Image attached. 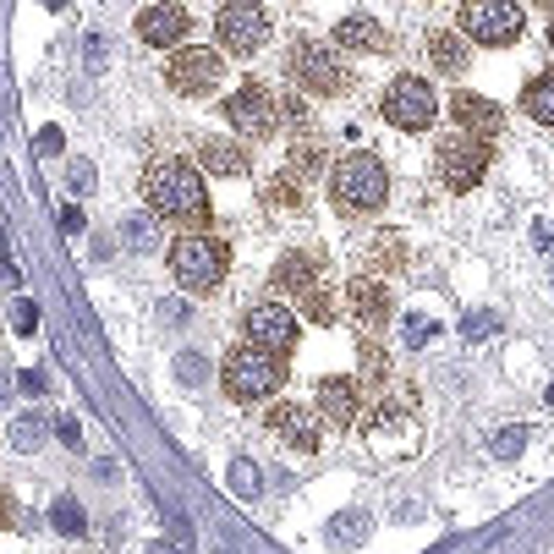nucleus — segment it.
Masks as SVG:
<instances>
[{"instance_id": "nucleus-6", "label": "nucleus", "mask_w": 554, "mask_h": 554, "mask_svg": "<svg viewBox=\"0 0 554 554\" xmlns=\"http://www.w3.org/2000/svg\"><path fill=\"white\" fill-rule=\"evenodd\" d=\"M418 445H423V429H418V418H411V395L401 390V406L384 401L379 418L368 423V450L379 461H401V456H418Z\"/></svg>"}, {"instance_id": "nucleus-18", "label": "nucleus", "mask_w": 554, "mask_h": 554, "mask_svg": "<svg viewBox=\"0 0 554 554\" xmlns=\"http://www.w3.org/2000/svg\"><path fill=\"white\" fill-rule=\"evenodd\" d=\"M346 308H352L357 324L379 329V324L390 319V291H384V281H352V286H346Z\"/></svg>"}, {"instance_id": "nucleus-8", "label": "nucleus", "mask_w": 554, "mask_h": 554, "mask_svg": "<svg viewBox=\"0 0 554 554\" xmlns=\"http://www.w3.org/2000/svg\"><path fill=\"white\" fill-rule=\"evenodd\" d=\"M434 160H439V181L450 192H472L483 181V171H489V143L477 132H461V137H445Z\"/></svg>"}, {"instance_id": "nucleus-48", "label": "nucleus", "mask_w": 554, "mask_h": 554, "mask_svg": "<svg viewBox=\"0 0 554 554\" xmlns=\"http://www.w3.org/2000/svg\"><path fill=\"white\" fill-rule=\"evenodd\" d=\"M549 401H554V390H549Z\"/></svg>"}, {"instance_id": "nucleus-32", "label": "nucleus", "mask_w": 554, "mask_h": 554, "mask_svg": "<svg viewBox=\"0 0 554 554\" xmlns=\"http://www.w3.org/2000/svg\"><path fill=\"white\" fill-rule=\"evenodd\" d=\"M12 445L17 450H39L44 445V418H33V411H28V418H17L12 423Z\"/></svg>"}, {"instance_id": "nucleus-21", "label": "nucleus", "mask_w": 554, "mask_h": 554, "mask_svg": "<svg viewBox=\"0 0 554 554\" xmlns=\"http://www.w3.org/2000/svg\"><path fill=\"white\" fill-rule=\"evenodd\" d=\"M429 60L439 66L445 78H461V72H466V33H456V28H434V33H429Z\"/></svg>"}, {"instance_id": "nucleus-43", "label": "nucleus", "mask_w": 554, "mask_h": 554, "mask_svg": "<svg viewBox=\"0 0 554 554\" xmlns=\"http://www.w3.org/2000/svg\"><path fill=\"white\" fill-rule=\"evenodd\" d=\"M60 149V132H39V154H55Z\"/></svg>"}, {"instance_id": "nucleus-36", "label": "nucleus", "mask_w": 554, "mask_h": 554, "mask_svg": "<svg viewBox=\"0 0 554 554\" xmlns=\"http://www.w3.org/2000/svg\"><path fill=\"white\" fill-rule=\"evenodd\" d=\"M66 181H72V192H78V198H83V192H94V165H88V160H72Z\"/></svg>"}, {"instance_id": "nucleus-45", "label": "nucleus", "mask_w": 554, "mask_h": 554, "mask_svg": "<svg viewBox=\"0 0 554 554\" xmlns=\"http://www.w3.org/2000/svg\"><path fill=\"white\" fill-rule=\"evenodd\" d=\"M549 50H554V23H549Z\"/></svg>"}, {"instance_id": "nucleus-3", "label": "nucleus", "mask_w": 554, "mask_h": 554, "mask_svg": "<svg viewBox=\"0 0 554 554\" xmlns=\"http://www.w3.org/2000/svg\"><path fill=\"white\" fill-rule=\"evenodd\" d=\"M220 379H226L231 401H242V406H258V401H269L274 390L286 384V363H281V352H269V346L247 340V346H236V352L226 357Z\"/></svg>"}, {"instance_id": "nucleus-16", "label": "nucleus", "mask_w": 554, "mask_h": 554, "mask_svg": "<svg viewBox=\"0 0 554 554\" xmlns=\"http://www.w3.org/2000/svg\"><path fill=\"white\" fill-rule=\"evenodd\" d=\"M269 429H274V439L291 445L297 456H313V450H319V429H313V418H308V406H274V411H269Z\"/></svg>"}, {"instance_id": "nucleus-5", "label": "nucleus", "mask_w": 554, "mask_h": 554, "mask_svg": "<svg viewBox=\"0 0 554 554\" xmlns=\"http://www.w3.org/2000/svg\"><path fill=\"white\" fill-rule=\"evenodd\" d=\"M291 78H297V88L324 94V99H340L346 88H357V72H352V66H346L335 50L313 44V39H297V44H291Z\"/></svg>"}, {"instance_id": "nucleus-13", "label": "nucleus", "mask_w": 554, "mask_h": 554, "mask_svg": "<svg viewBox=\"0 0 554 554\" xmlns=\"http://www.w3.org/2000/svg\"><path fill=\"white\" fill-rule=\"evenodd\" d=\"M242 335L286 357L291 346H297V319H291L281 302H253V308H247V319H242Z\"/></svg>"}, {"instance_id": "nucleus-12", "label": "nucleus", "mask_w": 554, "mask_h": 554, "mask_svg": "<svg viewBox=\"0 0 554 554\" xmlns=\"http://www.w3.org/2000/svg\"><path fill=\"white\" fill-rule=\"evenodd\" d=\"M220 78H226L220 50H176L165 66V83L176 94H209V88H220Z\"/></svg>"}, {"instance_id": "nucleus-22", "label": "nucleus", "mask_w": 554, "mask_h": 554, "mask_svg": "<svg viewBox=\"0 0 554 554\" xmlns=\"http://www.w3.org/2000/svg\"><path fill=\"white\" fill-rule=\"evenodd\" d=\"M263 203H274L281 215H297L302 203H308V176H297V171L286 165V176H269V181H263Z\"/></svg>"}, {"instance_id": "nucleus-27", "label": "nucleus", "mask_w": 554, "mask_h": 554, "mask_svg": "<svg viewBox=\"0 0 554 554\" xmlns=\"http://www.w3.org/2000/svg\"><path fill=\"white\" fill-rule=\"evenodd\" d=\"M489 450H494V461H516V456L527 450V423H505V429H494V434H489Z\"/></svg>"}, {"instance_id": "nucleus-26", "label": "nucleus", "mask_w": 554, "mask_h": 554, "mask_svg": "<svg viewBox=\"0 0 554 554\" xmlns=\"http://www.w3.org/2000/svg\"><path fill=\"white\" fill-rule=\"evenodd\" d=\"M522 105H527V115H532L538 126H554V78L527 83V88H522Z\"/></svg>"}, {"instance_id": "nucleus-23", "label": "nucleus", "mask_w": 554, "mask_h": 554, "mask_svg": "<svg viewBox=\"0 0 554 554\" xmlns=\"http://www.w3.org/2000/svg\"><path fill=\"white\" fill-rule=\"evenodd\" d=\"M324 160H329V149H324V137H319L313 126H297V137H291V171L313 181V176L324 171Z\"/></svg>"}, {"instance_id": "nucleus-46", "label": "nucleus", "mask_w": 554, "mask_h": 554, "mask_svg": "<svg viewBox=\"0 0 554 554\" xmlns=\"http://www.w3.org/2000/svg\"><path fill=\"white\" fill-rule=\"evenodd\" d=\"M549 297H554V274H549Z\"/></svg>"}, {"instance_id": "nucleus-40", "label": "nucleus", "mask_w": 554, "mask_h": 554, "mask_svg": "<svg viewBox=\"0 0 554 554\" xmlns=\"http://www.w3.org/2000/svg\"><path fill=\"white\" fill-rule=\"evenodd\" d=\"M281 105H286V121L291 126H308V105L302 99H281Z\"/></svg>"}, {"instance_id": "nucleus-4", "label": "nucleus", "mask_w": 554, "mask_h": 554, "mask_svg": "<svg viewBox=\"0 0 554 554\" xmlns=\"http://www.w3.org/2000/svg\"><path fill=\"white\" fill-rule=\"evenodd\" d=\"M226 269H231V253L215 236H181L171 247V274H176V286L192 291V297H209L226 281Z\"/></svg>"}, {"instance_id": "nucleus-17", "label": "nucleus", "mask_w": 554, "mask_h": 554, "mask_svg": "<svg viewBox=\"0 0 554 554\" xmlns=\"http://www.w3.org/2000/svg\"><path fill=\"white\" fill-rule=\"evenodd\" d=\"M357 379H324L319 384V411H324V423L335 429H352L357 423Z\"/></svg>"}, {"instance_id": "nucleus-11", "label": "nucleus", "mask_w": 554, "mask_h": 554, "mask_svg": "<svg viewBox=\"0 0 554 554\" xmlns=\"http://www.w3.org/2000/svg\"><path fill=\"white\" fill-rule=\"evenodd\" d=\"M226 115H231V126H236L242 137H269L274 126L286 121V105L274 99L263 83H247V88H236V94L226 99Z\"/></svg>"}, {"instance_id": "nucleus-14", "label": "nucleus", "mask_w": 554, "mask_h": 554, "mask_svg": "<svg viewBox=\"0 0 554 554\" xmlns=\"http://www.w3.org/2000/svg\"><path fill=\"white\" fill-rule=\"evenodd\" d=\"M313 286H324V258H319V253H308V247H291L281 263H274V291L308 297Z\"/></svg>"}, {"instance_id": "nucleus-19", "label": "nucleus", "mask_w": 554, "mask_h": 554, "mask_svg": "<svg viewBox=\"0 0 554 554\" xmlns=\"http://www.w3.org/2000/svg\"><path fill=\"white\" fill-rule=\"evenodd\" d=\"M450 115L461 121V132H477V137L500 132V105H494V99H477V94H456V99H450Z\"/></svg>"}, {"instance_id": "nucleus-29", "label": "nucleus", "mask_w": 554, "mask_h": 554, "mask_svg": "<svg viewBox=\"0 0 554 554\" xmlns=\"http://www.w3.org/2000/svg\"><path fill=\"white\" fill-rule=\"evenodd\" d=\"M50 522H55V532H66V538H83L88 532V516H83V505L78 500H55V511H50Z\"/></svg>"}, {"instance_id": "nucleus-24", "label": "nucleus", "mask_w": 554, "mask_h": 554, "mask_svg": "<svg viewBox=\"0 0 554 554\" xmlns=\"http://www.w3.org/2000/svg\"><path fill=\"white\" fill-rule=\"evenodd\" d=\"M198 154H203V165H209L215 176H242V171H247V154H242L236 143H220V137H209Z\"/></svg>"}, {"instance_id": "nucleus-41", "label": "nucleus", "mask_w": 554, "mask_h": 554, "mask_svg": "<svg viewBox=\"0 0 554 554\" xmlns=\"http://www.w3.org/2000/svg\"><path fill=\"white\" fill-rule=\"evenodd\" d=\"M60 226L66 231H83V209H78V203H66V209H60Z\"/></svg>"}, {"instance_id": "nucleus-35", "label": "nucleus", "mask_w": 554, "mask_h": 554, "mask_svg": "<svg viewBox=\"0 0 554 554\" xmlns=\"http://www.w3.org/2000/svg\"><path fill=\"white\" fill-rule=\"evenodd\" d=\"M12 324H17V335H33V329H39V308H33L28 297H17V308H12Z\"/></svg>"}, {"instance_id": "nucleus-37", "label": "nucleus", "mask_w": 554, "mask_h": 554, "mask_svg": "<svg viewBox=\"0 0 554 554\" xmlns=\"http://www.w3.org/2000/svg\"><path fill=\"white\" fill-rule=\"evenodd\" d=\"M363 379H374V384L384 379V352H379V346H374V340L363 346Z\"/></svg>"}, {"instance_id": "nucleus-7", "label": "nucleus", "mask_w": 554, "mask_h": 554, "mask_svg": "<svg viewBox=\"0 0 554 554\" xmlns=\"http://www.w3.org/2000/svg\"><path fill=\"white\" fill-rule=\"evenodd\" d=\"M522 28H527V17L516 0H461V33L477 44H489V50L516 44Z\"/></svg>"}, {"instance_id": "nucleus-28", "label": "nucleus", "mask_w": 554, "mask_h": 554, "mask_svg": "<svg viewBox=\"0 0 554 554\" xmlns=\"http://www.w3.org/2000/svg\"><path fill=\"white\" fill-rule=\"evenodd\" d=\"M154 220H160L154 209H149V215H126V220H121V236H126V247H132V253H149V247H154Z\"/></svg>"}, {"instance_id": "nucleus-9", "label": "nucleus", "mask_w": 554, "mask_h": 554, "mask_svg": "<svg viewBox=\"0 0 554 554\" xmlns=\"http://www.w3.org/2000/svg\"><path fill=\"white\" fill-rule=\"evenodd\" d=\"M215 28H220V44L231 55H258L269 44V12L258 6V0H226Z\"/></svg>"}, {"instance_id": "nucleus-39", "label": "nucleus", "mask_w": 554, "mask_h": 554, "mask_svg": "<svg viewBox=\"0 0 554 554\" xmlns=\"http://www.w3.org/2000/svg\"><path fill=\"white\" fill-rule=\"evenodd\" d=\"M176 368H181V379H187V384H203V357H181Z\"/></svg>"}, {"instance_id": "nucleus-2", "label": "nucleus", "mask_w": 554, "mask_h": 554, "mask_svg": "<svg viewBox=\"0 0 554 554\" xmlns=\"http://www.w3.org/2000/svg\"><path fill=\"white\" fill-rule=\"evenodd\" d=\"M329 198H335V209L340 215H374L384 209V198H390V171L379 154H346L335 160L329 171Z\"/></svg>"}, {"instance_id": "nucleus-31", "label": "nucleus", "mask_w": 554, "mask_h": 554, "mask_svg": "<svg viewBox=\"0 0 554 554\" xmlns=\"http://www.w3.org/2000/svg\"><path fill=\"white\" fill-rule=\"evenodd\" d=\"M329 538H335V543H363V538H368V516H363V511L335 516V522H329Z\"/></svg>"}, {"instance_id": "nucleus-34", "label": "nucleus", "mask_w": 554, "mask_h": 554, "mask_svg": "<svg viewBox=\"0 0 554 554\" xmlns=\"http://www.w3.org/2000/svg\"><path fill=\"white\" fill-rule=\"evenodd\" d=\"M231 489H236V494H258V472H253V461H231Z\"/></svg>"}, {"instance_id": "nucleus-44", "label": "nucleus", "mask_w": 554, "mask_h": 554, "mask_svg": "<svg viewBox=\"0 0 554 554\" xmlns=\"http://www.w3.org/2000/svg\"><path fill=\"white\" fill-rule=\"evenodd\" d=\"M532 236H538L543 247H554V220H538V231H532Z\"/></svg>"}, {"instance_id": "nucleus-42", "label": "nucleus", "mask_w": 554, "mask_h": 554, "mask_svg": "<svg viewBox=\"0 0 554 554\" xmlns=\"http://www.w3.org/2000/svg\"><path fill=\"white\" fill-rule=\"evenodd\" d=\"M23 390H28V395H39V390H50V379H44L39 368H28V374H23Z\"/></svg>"}, {"instance_id": "nucleus-33", "label": "nucleus", "mask_w": 554, "mask_h": 554, "mask_svg": "<svg viewBox=\"0 0 554 554\" xmlns=\"http://www.w3.org/2000/svg\"><path fill=\"white\" fill-rule=\"evenodd\" d=\"M461 329H466V340H489V335L500 329V319H494V313H466Z\"/></svg>"}, {"instance_id": "nucleus-47", "label": "nucleus", "mask_w": 554, "mask_h": 554, "mask_svg": "<svg viewBox=\"0 0 554 554\" xmlns=\"http://www.w3.org/2000/svg\"><path fill=\"white\" fill-rule=\"evenodd\" d=\"M538 6H554V0H538Z\"/></svg>"}, {"instance_id": "nucleus-30", "label": "nucleus", "mask_w": 554, "mask_h": 554, "mask_svg": "<svg viewBox=\"0 0 554 554\" xmlns=\"http://www.w3.org/2000/svg\"><path fill=\"white\" fill-rule=\"evenodd\" d=\"M434 335H439V324H434V319H423V313H406V319H401V340L411 346V352H423Z\"/></svg>"}, {"instance_id": "nucleus-1", "label": "nucleus", "mask_w": 554, "mask_h": 554, "mask_svg": "<svg viewBox=\"0 0 554 554\" xmlns=\"http://www.w3.org/2000/svg\"><path fill=\"white\" fill-rule=\"evenodd\" d=\"M143 198L160 220L176 226H203L209 220V198H203V176L187 160H154L143 176Z\"/></svg>"}, {"instance_id": "nucleus-10", "label": "nucleus", "mask_w": 554, "mask_h": 554, "mask_svg": "<svg viewBox=\"0 0 554 554\" xmlns=\"http://www.w3.org/2000/svg\"><path fill=\"white\" fill-rule=\"evenodd\" d=\"M384 121L390 126H401V132H423L434 115H439V99H434V88L423 83V78H395L390 88H384Z\"/></svg>"}, {"instance_id": "nucleus-20", "label": "nucleus", "mask_w": 554, "mask_h": 554, "mask_svg": "<svg viewBox=\"0 0 554 554\" xmlns=\"http://www.w3.org/2000/svg\"><path fill=\"white\" fill-rule=\"evenodd\" d=\"M335 39H340L346 50H357V55H384V50H390V33H384L374 17H340Z\"/></svg>"}, {"instance_id": "nucleus-38", "label": "nucleus", "mask_w": 554, "mask_h": 554, "mask_svg": "<svg viewBox=\"0 0 554 554\" xmlns=\"http://www.w3.org/2000/svg\"><path fill=\"white\" fill-rule=\"evenodd\" d=\"M55 434H60L66 445H72V450L83 445V429H78V418H55Z\"/></svg>"}, {"instance_id": "nucleus-25", "label": "nucleus", "mask_w": 554, "mask_h": 554, "mask_svg": "<svg viewBox=\"0 0 554 554\" xmlns=\"http://www.w3.org/2000/svg\"><path fill=\"white\" fill-rule=\"evenodd\" d=\"M368 263H374L379 274H395V269L406 263V242H401L395 231H379V236H368Z\"/></svg>"}, {"instance_id": "nucleus-15", "label": "nucleus", "mask_w": 554, "mask_h": 554, "mask_svg": "<svg viewBox=\"0 0 554 554\" xmlns=\"http://www.w3.org/2000/svg\"><path fill=\"white\" fill-rule=\"evenodd\" d=\"M187 28H192V23H187L181 6H149L143 17H137V39L154 44V50H181Z\"/></svg>"}]
</instances>
